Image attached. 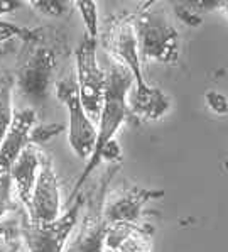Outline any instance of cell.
I'll list each match as a JSON object with an SVG mask.
<instances>
[{
    "label": "cell",
    "instance_id": "cell-11",
    "mask_svg": "<svg viewBox=\"0 0 228 252\" xmlns=\"http://www.w3.org/2000/svg\"><path fill=\"white\" fill-rule=\"evenodd\" d=\"M36 124V112L30 107H24L14 112V119L3 141L0 142V176L9 174L10 168L24 147L29 144V134Z\"/></svg>",
    "mask_w": 228,
    "mask_h": 252
},
{
    "label": "cell",
    "instance_id": "cell-10",
    "mask_svg": "<svg viewBox=\"0 0 228 252\" xmlns=\"http://www.w3.org/2000/svg\"><path fill=\"white\" fill-rule=\"evenodd\" d=\"M164 196V189H150L142 186L127 185L117 186L112 191H107L103 203V217L107 223H142L144 207L152 200Z\"/></svg>",
    "mask_w": 228,
    "mask_h": 252
},
{
    "label": "cell",
    "instance_id": "cell-25",
    "mask_svg": "<svg viewBox=\"0 0 228 252\" xmlns=\"http://www.w3.org/2000/svg\"><path fill=\"white\" fill-rule=\"evenodd\" d=\"M220 10H222V12L228 17V2H222V7H220Z\"/></svg>",
    "mask_w": 228,
    "mask_h": 252
},
{
    "label": "cell",
    "instance_id": "cell-23",
    "mask_svg": "<svg viewBox=\"0 0 228 252\" xmlns=\"http://www.w3.org/2000/svg\"><path fill=\"white\" fill-rule=\"evenodd\" d=\"M21 227V219H3L0 220V234H7V232H12V230H17V228Z\"/></svg>",
    "mask_w": 228,
    "mask_h": 252
},
{
    "label": "cell",
    "instance_id": "cell-13",
    "mask_svg": "<svg viewBox=\"0 0 228 252\" xmlns=\"http://www.w3.org/2000/svg\"><path fill=\"white\" fill-rule=\"evenodd\" d=\"M42 153L44 151H41L39 146H34L29 142L9 171L10 181H12V186L15 188V191H17L19 201L24 205V210L30 203L32 189L37 180V173H39L41 168Z\"/></svg>",
    "mask_w": 228,
    "mask_h": 252
},
{
    "label": "cell",
    "instance_id": "cell-1",
    "mask_svg": "<svg viewBox=\"0 0 228 252\" xmlns=\"http://www.w3.org/2000/svg\"><path fill=\"white\" fill-rule=\"evenodd\" d=\"M66 51V37L51 27L30 29L29 36L22 41L14 73V88L30 103L34 112L46 107L54 71Z\"/></svg>",
    "mask_w": 228,
    "mask_h": 252
},
{
    "label": "cell",
    "instance_id": "cell-3",
    "mask_svg": "<svg viewBox=\"0 0 228 252\" xmlns=\"http://www.w3.org/2000/svg\"><path fill=\"white\" fill-rule=\"evenodd\" d=\"M141 63L172 64L179 58V34L159 2H145L132 14Z\"/></svg>",
    "mask_w": 228,
    "mask_h": 252
},
{
    "label": "cell",
    "instance_id": "cell-6",
    "mask_svg": "<svg viewBox=\"0 0 228 252\" xmlns=\"http://www.w3.org/2000/svg\"><path fill=\"white\" fill-rule=\"evenodd\" d=\"M96 44L98 39L85 34L83 41L75 51L76 60V85H78L80 100L86 115L96 126L100 119V112L103 105L107 85V71L100 66L96 58Z\"/></svg>",
    "mask_w": 228,
    "mask_h": 252
},
{
    "label": "cell",
    "instance_id": "cell-20",
    "mask_svg": "<svg viewBox=\"0 0 228 252\" xmlns=\"http://www.w3.org/2000/svg\"><path fill=\"white\" fill-rule=\"evenodd\" d=\"M29 32H30L29 27H21V26L10 24V22L0 21V48H2V46L10 39H22L24 41L26 37L29 36Z\"/></svg>",
    "mask_w": 228,
    "mask_h": 252
},
{
    "label": "cell",
    "instance_id": "cell-16",
    "mask_svg": "<svg viewBox=\"0 0 228 252\" xmlns=\"http://www.w3.org/2000/svg\"><path fill=\"white\" fill-rule=\"evenodd\" d=\"M64 130L63 124H56V122H41V124H34L32 129L29 134V142L34 146L44 144L46 141H49L51 137H56L57 134H61Z\"/></svg>",
    "mask_w": 228,
    "mask_h": 252
},
{
    "label": "cell",
    "instance_id": "cell-24",
    "mask_svg": "<svg viewBox=\"0 0 228 252\" xmlns=\"http://www.w3.org/2000/svg\"><path fill=\"white\" fill-rule=\"evenodd\" d=\"M19 7H22L21 2H3V0H0V15L12 12V10L19 9Z\"/></svg>",
    "mask_w": 228,
    "mask_h": 252
},
{
    "label": "cell",
    "instance_id": "cell-2",
    "mask_svg": "<svg viewBox=\"0 0 228 252\" xmlns=\"http://www.w3.org/2000/svg\"><path fill=\"white\" fill-rule=\"evenodd\" d=\"M134 85V76L127 68H123L122 64L110 61V66L107 69V85H105V96H103V105L102 112H100V119L96 122V142L95 149L91 153L90 159L86 161V166L83 169V174L78 178L73 193L69 196V201H73L76 196L80 195L83 185L88 181V178L91 176V173L100 166L98 156L100 151L103 149V146L108 141L115 139V134L120 129L123 124L129 119H132L129 108V93L132 90Z\"/></svg>",
    "mask_w": 228,
    "mask_h": 252
},
{
    "label": "cell",
    "instance_id": "cell-17",
    "mask_svg": "<svg viewBox=\"0 0 228 252\" xmlns=\"http://www.w3.org/2000/svg\"><path fill=\"white\" fill-rule=\"evenodd\" d=\"M27 5L34 10L41 12L48 17H63L69 12L73 7V2H63V0H37V2H27Z\"/></svg>",
    "mask_w": 228,
    "mask_h": 252
},
{
    "label": "cell",
    "instance_id": "cell-19",
    "mask_svg": "<svg viewBox=\"0 0 228 252\" xmlns=\"http://www.w3.org/2000/svg\"><path fill=\"white\" fill-rule=\"evenodd\" d=\"M172 9H174V14L179 17V21H183L186 26L198 27L203 22V15L196 10L193 2H174Z\"/></svg>",
    "mask_w": 228,
    "mask_h": 252
},
{
    "label": "cell",
    "instance_id": "cell-7",
    "mask_svg": "<svg viewBox=\"0 0 228 252\" xmlns=\"http://www.w3.org/2000/svg\"><path fill=\"white\" fill-rule=\"evenodd\" d=\"M85 195H78L71 207L49 223H30L26 213L21 217V237L27 252H64L83 208Z\"/></svg>",
    "mask_w": 228,
    "mask_h": 252
},
{
    "label": "cell",
    "instance_id": "cell-8",
    "mask_svg": "<svg viewBox=\"0 0 228 252\" xmlns=\"http://www.w3.org/2000/svg\"><path fill=\"white\" fill-rule=\"evenodd\" d=\"M54 92L61 103L68 107L69 112V127H68V141L73 153L83 161H88L95 149L96 142V126L93 120L86 115L80 100L78 85L75 75H68L56 80Z\"/></svg>",
    "mask_w": 228,
    "mask_h": 252
},
{
    "label": "cell",
    "instance_id": "cell-4",
    "mask_svg": "<svg viewBox=\"0 0 228 252\" xmlns=\"http://www.w3.org/2000/svg\"><path fill=\"white\" fill-rule=\"evenodd\" d=\"M134 12H123L118 15H112L107 19L105 31L102 32L103 48L110 54L112 61L122 64L134 76V85L130 95L142 96L154 90L152 85H149L142 73V63L139 58L137 37L134 32Z\"/></svg>",
    "mask_w": 228,
    "mask_h": 252
},
{
    "label": "cell",
    "instance_id": "cell-14",
    "mask_svg": "<svg viewBox=\"0 0 228 252\" xmlns=\"http://www.w3.org/2000/svg\"><path fill=\"white\" fill-rule=\"evenodd\" d=\"M12 92H14L12 76H0V142L3 141V137H5L7 130H9L14 119Z\"/></svg>",
    "mask_w": 228,
    "mask_h": 252
},
{
    "label": "cell",
    "instance_id": "cell-15",
    "mask_svg": "<svg viewBox=\"0 0 228 252\" xmlns=\"http://www.w3.org/2000/svg\"><path fill=\"white\" fill-rule=\"evenodd\" d=\"M75 9L80 10L81 19L86 27V36L98 39L100 27H98V3L96 2H73Z\"/></svg>",
    "mask_w": 228,
    "mask_h": 252
},
{
    "label": "cell",
    "instance_id": "cell-12",
    "mask_svg": "<svg viewBox=\"0 0 228 252\" xmlns=\"http://www.w3.org/2000/svg\"><path fill=\"white\" fill-rule=\"evenodd\" d=\"M152 227L145 223H110L105 234V252H152Z\"/></svg>",
    "mask_w": 228,
    "mask_h": 252
},
{
    "label": "cell",
    "instance_id": "cell-5",
    "mask_svg": "<svg viewBox=\"0 0 228 252\" xmlns=\"http://www.w3.org/2000/svg\"><path fill=\"white\" fill-rule=\"evenodd\" d=\"M118 169H120V162L112 164L85 195L83 208H81L83 219H81L78 234L69 247L71 252H105L103 242H105L108 223L103 217V203H105L112 178Z\"/></svg>",
    "mask_w": 228,
    "mask_h": 252
},
{
    "label": "cell",
    "instance_id": "cell-18",
    "mask_svg": "<svg viewBox=\"0 0 228 252\" xmlns=\"http://www.w3.org/2000/svg\"><path fill=\"white\" fill-rule=\"evenodd\" d=\"M15 212V201L12 200V181L9 174L0 176V220L9 213Z\"/></svg>",
    "mask_w": 228,
    "mask_h": 252
},
{
    "label": "cell",
    "instance_id": "cell-21",
    "mask_svg": "<svg viewBox=\"0 0 228 252\" xmlns=\"http://www.w3.org/2000/svg\"><path fill=\"white\" fill-rule=\"evenodd\" d=\"M0 252H26L24 242L21 237V227L17 230L0 234Z\"/></svg>",
    "mask_w": 228,
    "mask_h": 252
},
{
    "label": "cell",
    "instance_id": "cell-9",
    "mask_svg": "<svg viewBox=\"0 0 228 252\" xmlns=\"http://www.w3.org/2000/svg\"><path fill=\"white\" fill-rule=\"evenodd\" d=\"M24 213L30 223H49L63 213L59 180L54 171L53 159L46 153H42L41 168L32 189L30 203Z\"/></svg>",
    "mask_w": 228,
    "mask_h": 252
},
{
    "label": "cell",
    "instance_id": "cell-22",
    "mask_svg": "<svg viewBox=\"0 0 228 252\" xmlns=\"http://www.w3.org/2000/svg\"><path fill=\"white\" fill-rule=\"evenodd\" d=\"M204 100L210 110H213L216 115H227L228 114V98L222 92L208 90L204 93Z\"/></svg>",
    "mask_w": 228,
    "mask_h": 252
}]
</instances>
